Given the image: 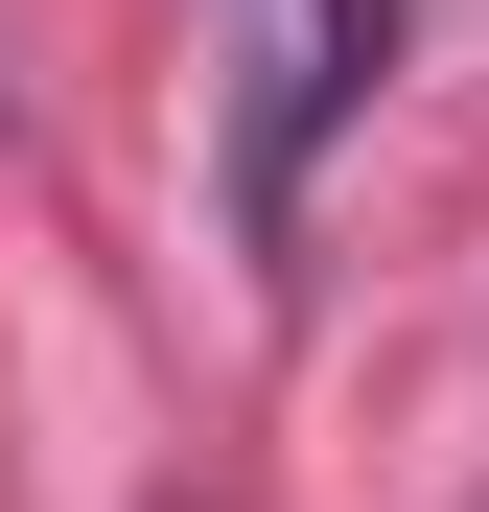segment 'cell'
<instances>
[{"instance_id": "cell-1", "label": "cell", "mask_w": 489, "mask_h": 512, "mask_svg": "<svg viewBox=\"0 0 489 512\" xmlns=\"http://www.w3.org/2000/svg\"><path fill=\"white\" fill-rule=\"evenodd\" d=\"M396 47V0H257V94H233V233H303V140L350 117V70Z\"/></svg>"}]
</instances>
